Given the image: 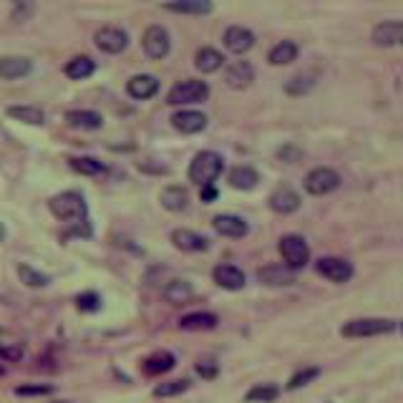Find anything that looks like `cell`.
Returning a JSON list of instances; mask_svg holds the SVG:
<instances>
[{
  "mask_svg": "<svg viewBox=\"0 0 403 403\" xmlns=\"http://www.w3.org/2000/svg\"><path fill=\"white\" fill-rule=\"evenodd\" d=\"M267 201H270L272 212H277V214H292V212H297V209H300V194H297V191L292 189V186H287V184L277 186Z\"/></svg>",
  "mask_w": 403,
  "mask_h": 403,
  "instance_id": "30bf717a",
  "label": "cell"
},
{
  "mask_svg": "<svg viewBox=\"0 0 403 403\" xmlns=\"http://www.w3.org/2000/svg\"><path fill=\"white\" fill-rule=\"evenodd\" d=\"M141 46H144V51H146L149 59H156V61L166 59V56H169V48H171L169 31L161 26H149L146 31H144Z\"/></svg>",
  "mask_w": 403,
  "mask_h": 403,
  "instance_id": "ba28073f",
  "label": "cell"
},
{
  "mask_svg": "<svg viewBox=\"0 0 403 403\" xmlns=\"http://www.w3.org/2000/svg\"><path fill=\"white\" fill-rule=\"evenodd\" d=\"M31 61L23 59V56H3L0 59V79H23V76L31 74Z\"/></svg>",
  "mask_w": 403,
  "mask_h": 403,
  "instance_id": "7402d4cb",
  "label": "cell"
},
{
  "mask_svg": "<svg viewBox=\"0 0 403 403\" xmlns=\"http://www.w3.org/2000/svg\"><path fill=\"white\" fill-rule=\"evenodd\" d=\"M159 201L166 212H184L189 204V191L184 186H166V189H161Z\"/></svg>",
  "mask_w": 403,
  "mask_h": 403,
  "instance_id": "d4e9b609",
  "label": "cell"
},
{
  "mask_svg": "<svg viewBox=\"0 0 403 403\" xmlns=\"http://www.w3.org/2000/svg\"><path fill=\"white\" fill-rule=\"evenodd\" d=\"M18 277H21V282H26L28 287H46L48 282H51V277L33 270L31 265H18Z\"/></svg>",
  "mask_w": 403,
  "mask_h": 403,
  "instance_id": "836d02e7",
  "label": "cell"
},
{
  "mask_svg": "<svg viewBox=\"0 0 403 403\" xmlns=\"http://www.w3.org/2000/svg\"><path fill=\"white\" fill-rule=\"evenodd\" d=\"M252 81H255V69H252V64H249V61H234V64L224 71V84H227L229 89H234V91L247 89Z\"/></svg>",
  "mask_w": 403,
  "mask_h": 403,
  "instance_id": "7c38bea8",
  "label": "cell"
},
{
  "mask_svg": "<svg viewBox=\"0 0 403 403\" xmlns=\"http://www.w3.org/2000/svg\"><path fill=\"white\" fill-rule=\"evenodd\" d=\"M196 373H199L201 378H214L217 376V363L214 361H199L196 363Z\"/></svg>",
  "mask_w": 403,
  "mask_h": 403,
  "instance_id": "ab89813d",
  "label": "cell"
},
{
  "mask_svg": "<svg viewBox=\"0 0 403 403\" xmlns=\"http://www.w3.org/2000/svg\"><path fill=\"white\" fill-rule=\"evenodd\" d=\"M161 292H164V297H166L169 302L179 305V302H186V300H189L191 292H194V290H191V285H189L186 280H171L169 285H166Z\"/></svg>",
  "mask_w": 403,
  "mask_h": 403,
  "instance_id": "d6a6232c",
  "label": "cell"
},
{
  "mask_svg": "<svg viewBox=\"0 0 403 403\" xmlns=\"http://www.w3.org/2000/svg\"><path fill=\"white\" fill-rule=\"evenodd\" d=\"M398 330V320H386V318H358L348 320L340 328V335L345 338H371V335H386Z\"/></svg>",
  "mask_w": 403,
  "mask_h": 403,
  "instance_id": "3957f363",
  "label": "cell"
},
{
  "mask_svg": "<svg viewBox=\"0 0 403 403\" xmlns=\"http://www.w3.org/2000/svg\"><path fill=\"white\" fill-rule=\"evenodd\" d=\"M174 363L176 361L169 350H156V353H151L149 358H144L141 371L146 373V376H161V373H169L171 368H174Z\"/></svg>",
  "mask_w": 403,
  "mask_h": 403,
  "instance_id": "44dd1931",
  "label": "cell"
},
{
  "mask_svg": "<svg viewBox=\"0 0 403 403\" xmlns=\"http://www.w3.org/2000/svg\"><path fill=\"white\" fill-rule=\"evenodd\" d=\"M212 227L217 234H222V237H232V239H239L249 232L247 222H244L242 217H237V214H217V217L212 219Z\"/></svg>",
  "mask_w": 403,
  "mask_h": 403,
  "instance_id": "e0dca14e",
  "label": "cell"
},
{
  "mask_svg": "<svg viewBox=\"0 0 403 403\" xmlns=\"http://www.w3.org/2000/svg\"><path fill=\"white\" fill-rule=\"evenodd\" d=\"M61 403H66V401H61Z\"/></svg>",
  "mask_w": 403,
  "mask_h": 403,
  "instance_id": "f6af8a7d",
  "label": "cell"
},
{
  "mask_svg": "<svg viewBox=\"0 0 403 403\" xmlns=\"http://www.w3.org/2000/svg\"><path fill=\"white\" fill-rule=\"evenodd\" d=\"M222 169L224 159L217 151H199L189 164V181H194L199 186H209L214 184V179H219Z\"/></svg>",
  "mask_w": 403,
  "mask_h": 403,
  "instance_id": "7a4b0ae2",
  "label": "cell"
},
{
  "mask_svg": "<svg viewBox=\"0 0 403 403\" xmlns=\"http://www.w3.org/2000/svg\"><path fill=\"white\" fill-rule=\"evenodd\" d=\"M171 126L181 134H199L207 126V116L201 111H191V109H181L171 116Z\"/></svg>",
  "mask_w": 403,
  "mask_h": 403,
  "instance_id": "4fadbf2b",
  "label": "cell"
},
{
  "mask_svg": "<svg viewBox=\"0 0 403 403\" xmlns=\"http://www.w3.org/2000/svg\"><path fill=\"white\" fill-rule=\"evenodd\" d=\"M320 376V368H302V371H297L295 376L290 378V383H287V388L290 391H295V388H300V386H308L313 378H318Z\"/></svg>",
  "mask_w": 403,
  "mask_h": 403,
  "instance_id": "8d00e7d4",
  "label": "cell"
},
{
  "mask_svg": "<svg viewBox=\"0 0 403 403\" xmlns=\"http://www.w3.org/2000/svg\"><path fill=\"white\" fill-rule=\"evenodd\" d=\"M69 164H71V169H74V171L86 174V176L106 174V164H101V161L94 159V156H71Z\"/></svg>",
  "mask_w": 403,
  "mask_h": 403,
  "instance_id": "4dcf8cb0",
  "label": "cell"
},
{
  "mask_svg": "<svg viewBox=\"0 0 403 403\" xmlns=\"http://www.w3.org/2000/svg\"><path fill=\"white\" fill-rule=\"evenodd\" d=\"M126 91L131 99L136 101H146L151 99V96H156V91H159V79L151 74H139V76H131L126 84Z\"/></svg>",
  "mask_w": 403,
  "mask_h": 403,
  "instance_id": "5bb4252c",
  "label": "cell"
},
{
  "mask_svg": "<svg viewBox=\"0 0 403 403\" xmlns=\"http://www.w3.org/2000/svg\"><path fill=\"white\" fill-rule=\"evenodd\" d=\"M8 116L16 119V121L31 124V126H43L46 124V114L38 106H11L8 109Z\"/></svg>",
  "mask_w": 403,
  "mask_h": 403,
  "instance_id": "f546056e",
  "label": "cell"
},
{
  "mask_svg": "<svg viewBox=\"0 0 403 403\" xmlns=\"http://www.w3.org/2000/svg\"><path fill=\"white\" fill-rule=\"evenodd\" d=\"M209 96V86L204 81H181V84L171 86L169 96H166V104L171 106H189V104H201V101H207Z\"/></svg>",
  "mask_w": 403,
  "mask_h": 403,
  "instance_id": "5b68a950",
  "label": "cell"
},
{
  "mask_svg": "<svg viewBox=\"0 0 403 403\" xmlns=\"http://www.w3.org/2000/svg\"><path fill=\"white\" fill-rule=\"evenodd\" d=\"M297 59V46L292 41H282L277 46L270 48V54H267V61L272 66H287Z\"/></svg>",
  "mask_w": 403,
  "mask_h": 403,
  "instance_id": "4316f807",
  "label": "cell"
},
{
  "mask_svg": "<svg viewBox=\"0 0 403 403\" xmlns=\"http://www.w3.org/2000/svg\"><path fill=\"white\" fill-rule=\"evenodd\" d=\"M199 196H201V201H207V204H212V201L217 199V189H214V184H209V186H201Z\"/></svg>",
  "mask_w": 403,
  "mask_h": 403,
  "instance_id": "b9f144b4",
  "label": "cell"
},
{
  "mask_svg": "<svg viewBox=\"0 0 403 403\" xmlns=\"http://www.w3.org/2000/svg\"><path fill=\"white\" fill-rule=\"evenodd\" d=\"M171 242H174L176 249H184V252H204V249H209V239L201 237L199 232H191V229H174Z\"/></svg>",
  "mask_w": 403,
  "mask_h": 403,
  "instance_id": "ac0fdd59",
  "label": "cell"
},
{
  "mask_svg": "<svg viewBox=\"0 0 403 403\" xmlns=\"http://www.w3.org/2000/svg\"><path fill=\"white\" fill-rule=\"evenodd\" d=\"M227 181H229V186H232V189L249 191V189H255V186H257V181H260V174H257L252 166L242 164V166H234V169H229Z\"/></svg>",
  "mask_w": 403,
  "mask_h": 403,
  "instance_id": "cb8c5ba5",
  "label": "cell"
},
{
  "mask_svg": "<svg viewBox=\"0 0 403 403\" xmlns=\"http://www.w3.org/2000/svg\"><path fill=\"white\" fill-rule=\"evenodd\" d=\"M181 330H212L217 328V315L212 313H189L179 320Z\"/></svg>",
  "mask_w": 403,
  "mask_h": 403,
  "instance_id": "83f0119b",
  "label": "cell"
},
{
  "mask_svg": "<svg viewBox=\"0 0 403 403\" xmlns=\"http://www.w3.org/2000/svg\"><path fill=\"white\" fill-rule=\"evenodd\" d=\"M277 249H280L282 260H285V267H290L292 272L310 262V247L300 234H285V237H280Z\"/></svg>",
  "mask_w": 403,
  "mask_h": 403,
  "instance_id": "277c9868",
  "label": "cell"
},
{
  "mask_svg": "<svg viewBox=\"0 0 403 403\" xmlns=\"http://www.w3.org/2000/svg\"><path fill=\"white\" fill-rule=\"evenodd\" d=\"M161 8L169 13H181V16H207L214 6L209 0H174V3H164Z\"/></svg>",
  "mask_w": 403,
  "mask_h": 403,
  "instance_id": "603a6c76",
  "label": "cell"
},
{
  "mask_svg": "<svg viewBox=\"0 0 403 403\" xmlns=\"http://www.w3.org/2000/svg\"><path fill=\"white\" fill-rule=\"evenodd\" d=\"M76 305H79L81 313H96V310L101 308V297L96 295V292H81V295L76 297Z\"/></svg>",
  "mask_w": 403,
  "mask_h": 403,
  "instance_id": "74e56055",
  "label": "cell"
},
{
  "mask_svg": "<svg viewBox=\"0 0 403 403\" xmlns=\"http://www.w3.org/2000/svg\"><path fill=\"white\" fill-rule=\"evenodd\" d=\"M313 86H315V81L308 79V76H295V79L287 81L285 91H287L290 96H302V94H308V91L313 89Z\"/></svg>",
  "mask_w": 403,
  "mask_h": 403,
  "instance_id": "d590c367",
  "label": "cell"
},
{
  "mask_svg": "<svg viewBox=\"0 0 403 403\" xmlns=\"http://www.w3.org/2000/svg\"><path fill=\"white\" fill-rule=\"evenodd\" d=\"M3 239H6V224L0 222V242H3Z\"/></svg>",
  "mask_w": 403,
  "mask_h": 403,
  "instance_id": "7bdbcfd3",
  "label": "cell"
},
{
  "mask_svg": "<svg viewBox=\"0 0 403 403\" xmlns=\"http://www.w3.org/2000/svg\"><path fill=\"white\" fill-rule=\"evenodd\" d=\"M257 280L267 287H287L295 282V272L285 265H265L257 270Z\"/></svg>",
  "mask_w": 403,
  "mask_h": 403,
  "instance_id": "9a60e30c",
  "label": "cell"
},
{
  "mask_svg": "<svg viewBox=\"0 0 403 403\" xmlns=\"http://www.w3.org/2000/svg\"><path fill=\"white\" fill-rule=\"evenodd\" d=\"M214 282L224 290H242L244 287V272L234 265H217L212 272Z\"/></svg>",
  "mask_w": 403,
  "mask_h": 403,
  "instance_id": "ffe728a7",
  "label": "cell"
},
{
  "mask_svg": "<svg viewBox=\"0 0 403 403\" xmlns=\"http://www.w3.org/2000/svg\"><path fill=\"white\" fill-rule=\"evenodd\" d=\"M54 393V386H18L16 396H48Z\"/></svg>",
  "mask_w": 403,
  "mask_h": 403,
  "instance_id": "f35d334b",
  "label": "cell"
},
{
  "mask_svg": "<svg viewBox=\"0 0 403 403\" xmlns=\"http://www.w3.org/2000/svg\"><path fill=\"white\" fill-rule=\"evenodd\" d=\"M0 358H6V361H21L23 350L21 348H0Z\"/></svg>",
  "mask_w": 403,
  "mask_h": 403,
  "instance_id": "60d3db41",
  "label": "cell"
},
{
  "mask_svg": "<svg viewBox=\"0 0 403 403\" xmlns=\"http://www.w3.org/2000/svg\"><path fill=\"white\" fill-rule=\"evenodd\" d=\"M94 43L99 51H104V54L116 56V54H124V51H126L129 36H126V31H121V28H116V26H104L94 33Z\"/></svg>",
  "mask_w": 403,
  "mask_h": 403,
  "instance_id": "52a82bcc",
  "label": "cell"
},
{
  "mask_svg": "<svg viewBox=\"0 0 403 403\" xmlns=\"http://www.w3.org/2000/svg\"><path fill=\"white\" fill-rule=\"evenodd\" d=\"M252 46H255V33L249 31V28L229 26L227 31H224V48L232 51V54L242 56V54H247Z\"/></svg>",
  "mask_w": 403,
  "mask_h": 403,
  "instance_id": "8fae6325",
  "label": "cell"
},
{
  "mask_svg": "<svg viewBox=\"0 0 403 403\" xmlns=\"http://www.w3.org/2000/svg\"><path fill=\"white\" fill-rule=\"evenodd\" d=\"M66 121L71 129H81V131H96V129L104 126V116L89 109H74V111L66 114Z\"/></svg>",
  "mask_w": 403,
  "mask_h": 403,
  "instance_id": "d6986e66",
  "label": "cell"
},
{
  "mask_svg": "<svg viewBox=\"0 0 403 403\" xmlns=\"http://www.w3.org/2000/svg\"><path fill=\"white\" fill-rule=\"evenodd\" d=\"M277 396H280V388H277L275 383H260V386L249 388L244 401L247 403H270V401H275Z\"/></svg>",
  "mask_w": 403,
  "mask_h": 403,
  "instance_id": "1f68e13d",
  "label": "cell"
},
{
  "mask_svg": "<svg viewBox=\"0 0 403 403\" xmlns=\"http://www.w3.org/2000/svg\"><path fill=\"white\" fill-rule=\"evenodd\" d=\"M222 64H224L222 54H219V51H214V48H209V46L199 48V51H196V56H194V66L201 71V74H214V71L222 69Z\"/></svg>",
  "mask_w": 403,
  "mask_h": 403,
  "instance_id": "484cf974",
  "label": "cell"
},
{
  "mask_svg": "<svg viewBox=\"0 0 403 403\" xmlns=\"http://www.w3.org/2000/svg\"><path fill=\"white\" fill-rule=\"evenodd\" d=\"M305 191L313 196H323V194H330V191H335L340 186V174L335 169H330V166H315L313 171H308V176H305Z\"/></svg>",
  "mask_w": 403,
  "mask_h": 403,
  "instance_id": "8992f818",
  "label": "cell"
},
{
  "mask_svg": "<svg viewBox=\"0 0 403 403\" xmlns=\"http://www.w3.org/2000/svg\"><path fill=\"white\" fill-rule=\"evenodd\" d=\"M48 209L54 212L56 219L74 224V234H84V237L91 234L89 207H86V199L81 191H61V194L51 196L48 199Z\"/></svg>",
  "mask_w": 403,
  "mask_h": 403,
  "instance_id": "6da1fadb",
  "label": "cell"
},
{
  "mask_svg": "<svg viewBox=\"0 0 403 403\" xmlns=\"http://www.w3.org/2000/svg\"><path fill=\"white\" fill-rule=\"evenodd\" d=\"M373 43L381 48H391V46H398L403 38V23L401 21H383L378 23L376 28H373L371 33Z\"/></svg>",
  "mask_w": 403,
  "mask_h": 403,
  "instance_id": "2e32d148",
  "label": "cell"
},
{
  "mask_svg": "<svg viewBox=\"0 0 403 403\" xmlns=\"http://www.w3.org/2000/svg\"><path fill=\"white\" fill-rule=\"evenodd\" d=\"M315 272L320 277H325V280L335 282V285H343V282H348L353 277V265L348 260H343V257H320L315 262Z\"/></svg>",
  "mask_w": 403,
  "mask_h": 403,
  "instance_id": "9c48e42d",
  "label": "cell"
},
{
  "mask_svg": "<svg viewBox=\"0 0 403 403\" xmlns=\"http://www.w3.org/2000/svg\"><path fill=\"white\" fill-rule=\"evenodd\" d=\"M184 391H189V381H166V383H159V386L154 388V396L159 398H171V396H181Z\"/></svg>",
  "mask_w": 403,
  "mask_h": 403,
  "instance_id": "e575fe53",
  "label": "cell"
},
{
  "mask_svg": "<svg viewBox=\"0 0 403 403\" xmlns=\"http://www.w3.org/2000/svg\"><path fill=\"white\" fill-rule=\"evenodd\" d=\"M0 376H3V366H0Z\"/></svg>",
  "mask_w": 403,
  "mask_h": 403,
  "instance_id": "ee69618b",
  "label": "cell"
},
{
  "mask_svg": "<svg viewBox=\"0 0 403 403\" xmlns=\"http://www.w3.org/2000/svg\"><path fill=\"white\" fill-rule=\"evenodd\" d=\"M66 76L74 81H84L89 79L91 74L96 71V64L89 59V56H76V59H71L69 64H66Z\"/></svg>",
  "mask_w": 403,
  "mask_h": 403,
  "instance_id": "f1b7e54d",
  "label": "cell"
}]
</instances>
